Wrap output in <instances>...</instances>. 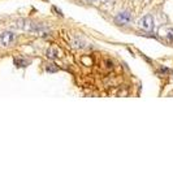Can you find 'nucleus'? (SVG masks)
<instances>
[{
    "label": "nucleus",
    "mask_w": 173,
    "mask_h": 195,
    "mask_svg": "<svg viewBox=\"0 0 173 195\" xmlns=\"http://www.w3.org/2000/svg\"><path fill=\"white\" fill-rule=\"evenodd\" d=\"M138 26L145 31H152L154 27H155V22H154V18L151 14H146L145 17H142L138 22Z\"/></svg>",
    "instance_id": "1"
},
{
    "label": "nucleus",
    "mask_w": 173,
    "mask_h": 195,
    "mask_svg": "<svg viewBox=\"0 0 173 195\" xmlns=\"http://www.w3.org/2000/svg\"><path fill=\"white\" fill-rule=\"evenodd\" d=\"M16 41V34L12 33V31H4L0 34V43L3 46H11L12 43Z\"/></svg>",
    "instance_id": "2"
},
{
    "label": "nucleus",
    "mask_w": 173,
    "mask_h": 195,
    "mask_svg": "<svg viewBox=\"0 0 173 195\" xmlns=\"http://www.w3.org/2000/svg\"><path fill=\"white\" fill-rule=\"evenodd\" d=\"M116 21L118 23H121V25H126V23H129L132 21V16H130V13L129 12H121V13L117 14Z\"/></svg>",
    "instance_id": "3"
},
{
    "label": "nucleus",
    "mask_w": 173,
    "mask_h": 195,
    "mask_svg": "<svg viewBox=\"0 0 173 195\" xmlns=\"http://www.w3.org/2000/svg\"><path fill=\"white\" fill-rule=\"evenodd\" d=\"M47 57H50V58H56V57H59L60 56V52L57 51V50H52V48H50V50H47Z\"/></svg>",
    "instance_id": "4"
},
{
    "label": "nucleus",
    "mask_w": 173,
    "mask_h": 195,
    "mask_svg": "<svg viewBox=\"0 0 173 195\" xmlns=\"http://www.w3.org/2000/svg\"><path fill=\"white\" fill-rule=\"evenodd\" d=\"M14 62H16L17 66H26V65L29 64V61L22 60V58H16V60H14Z\"/></svg>",
    "instance_id": "5"
},
{
    "label": "nucleus",
    "mask_w": 173,
    "mask_h": 195,
    "mask_svg": "<svg viewBox=\"0 0 173 195\" xmlns=\"http://www.w3.org/2000/svg\"><path fill=\"white\" fill-rule=\"evenodd\" d=\"M46 70H47V72H50V73H55V72L59 70V68H57L55 64H50V65H47Z\"/></svg>",
    "instance_id": "6"
},
{
    "label": "nucleus",
    "mask_w": 173,
    "mask_h": 195,
    "mask_svg": "<svg viewBox=\"0 0 173 195\" xmlns=\"http://www.w3.org/2000/svg\"><path fill=\"white\" fill-rule=\"evenodd\" d=\"M167 34H168V39H169V41H173V29H168Z\"/></svg>",
    "instance_id": "7"
}]
</instances>
